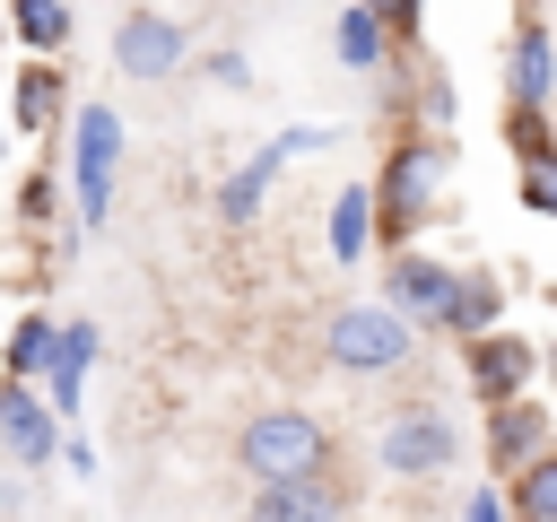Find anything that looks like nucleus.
<instances>
[{"mask_svg":"<svg viewBox=\"0 0 557 522\" xmlns=\"http://www.w3.org/2000/svg\"><path fill=\"white\" fill-rule=\"evenodd\" d=\"M505 322V278L496 270H479V261H453V296H444V339H479V331H496Z\"/></svg>","mask_w":557,"mask_h":522,"instance_id":"nucleus-15","label":"nucleus"},{"mask_svg":"<svg viewBox=\"0 0 557 522\" xmlns=\"http://www.w3.org/2000/svg\"><path fill=\"white\" fill-rule=\"evenodd\" d=\"M96 348H104V331H96L87 313H61V339H52V365H44V400H52L61 418H78L87 374H96Z\"/></svg>","mask_w":557,"mask_h":522,"instance_id":"nucleus-13","label":"nucleus"},{"mask_svg":"<svg viewBox=\"0 0 557 522\" xmlns=\"http://www.w3.org/2000/svg\"><path fill=\"white\" fill-rule=\"evenodd\" d=\"M70 0H9V44L26 52H70Z\"/></svg>","mask_w":557,"mask_h":522,"instance_id":"nucleus-20","label":"nucleus"},{"mask_svg":"<svg viewBox=\"0 0 557 522\" xmlns=\"http://www.w3.org/2000/svg\"><path fill=\"white\" fill-rule=\"evenodd\" d=\"M426 122H435V130L453 122V87H444V78H426Z\"/></svg>","mask_w":557,"mask_h":522,"instance_id":"nucleus-29","label":"nucleus"},{"mask_svg":"<svg viewBox=\"0 0 557 522\" xmlns=\"http://www.w3.org/2000/svg\"><path fill=\"white\" fill-rule=\"evenodd\" d=\"M278 148H287V157H313V148H331V130H313V122H296V130H278Z\"/></svg>","mask_w":557,"mask_h":522,"instance_id":"nucleus-28","label":"nucleus"},{"mask_svg":"<svg viewBox=\"0 0 557 522\" xmlns=\"http://www.w3.org/2000/svg\"><path fill=\"white\" fill-rule=\"evenodd\" d=\"M522 174V209H540V217H557V148H531V157H513Z\"/></svg>","mask_w":557,"mask_h":522,"instance_id":"nucleus-23","label":"nucleus"},{"mask_svg":"<svg viewBox=\"0 0 557 522\" xmlns=\"http://www.w3.org/2000/svg\"><path fill=\"white\" fill-rule=\"evenodd\" d=\"M209 78H218V87H252V61H244V52H209Z\"/></svg>","mask_w":557,"mask_h":522,"instance_id":"nucleus-27","label":"nucleus"},{"mask_svg":"<svg viewBox=\"0 0 557 522\" xmlns=\"http://www.w3.org/2000/svg\"><path fill=\"white\" fill-rule=\"evenodd\" d=\"M61 409L44 400V383H17V374H0V461H17V470H44V461H61Z\"/></svg>","mask_w":557,"mask_h":522,"instance_id":"nucleus-8","label":"nucleus"},{"mask_svg":"<svg viewBox=\"0 0 557 522\" xmlns=\"http://www.w3.org/2000/svg\"><path fill=\"white\" fill-rule=\"evenodd\" d=\"M505 496H513V522H557V444L540 461H522L505 478Z\"/></svg>","mask_w":557,"mask_h":522,"instance_id":"nucleus-21","label":"nucleus"},{"mask_svg":"<svg viewBox=\"0 0 557 522\" xmlns=\"http://www.w3.org/2000/svg\"><path fill=\"white\" fill-rule=\"evenodd\" d=\"M331 261L348 270V261H366L374 252V183H339V200H331Z\"/></svg>","mask_w":557,"mask_h":522,"instance_id":"nucleus-18","label":"nucleus"},{"mask_svg":"<svg viewBox=\"0 0 557 522\" xmlns=\"http://www.w3.org/2000/svg\"><path fill=\"white\" fill-rule=\"evenodd\" d=\"M0 44H9V9H0Z\"/></svg>","mask_w":557,"mask_h":522,"instance_id":"nucleus-31","label":"nucleus"},{"mask_svg":"<svg viewBox=\"0 0 557 522\" xmlns=\"http://www.w3.org/2000/svg\"><path fill=\"white\" fill-rule=\"evenodd\" d=\"M374 461H383V478H409V487L444 478V470L461 461V426H453V409H435V400H400V409L383 418V435H374Z\"/></svg>","mask_w":557,"mask_h":522,"instance_id":"nucleus-4","label":"nucleus"},{"mask_svg":"<svg viewBox=\"0 0 557 522\" xmlns=\"http://www.w3.org/2000/svg\"><path fill=\"white\" fill-rule=\"evenodd\" d=\"M557 444V409L540 391H513V400H487V470L513 478L522 461H540Z\"/></svg>","mask_w":557,"mask_h":522,"instance_id":"nucleus-10","label":"nucleus"},{"mask_svg":"<svg viewBox=\"0 0 557 522\" xmlns=\"http://www.w3.org/2000/svg\"><path fill=\"white\" fill-rule=\"evenodd\" d=\"M461 513H470V522H513V496H505V478L487 470V478H479V487L461 496Z\"/></svg>","mask_w":557,"mask_h":522,"instance_id":"nucleus-24","label":"nucleus"},{"mask_svg":"<svg viewBox=\"0 0 557 522\" xmlns=\"http://www.w3.org/2000/svg\"><path fill=\"white\" fill-rule=\"evenodd\" d=\"M9 130H26V139L70 130V78H61V52H26V70L9 78Z\"/></svg>","mask_w":557,"mask_h":522,"instance_id":"nucleus-11","label":"nucleus"},{"mask_svg":"<svg viewBox=\"0 0 557 522\" xmlns=\"http://www.w3.org/2000/svg\"><path fill=\"white\" fill-rule=\"evenodd\" d=\"M104 52H113V70H122V78L157 87V78H174V70L191 61V26H183V17H165V9H122Z\"/></svg>","mask_w":557,"mask_h":522,"instance_id":"nucleus-6","label":"nucleus"},{"mask_svg":"<svg viewBox=\"0 0 557 522\" xmlns=\"http://www.w3.org/2000/svg\"><path fill=\"white\" fill-rule=\"evenodd\" d=\"M383 296H392L418 331H435V322H444V296H453V261H444V252H409V244H392V261H383Z\"/></svg>","mask_w":557,"mask_h":522,"instance_id":"nucleus-12","label":"nucleus"},{"mask_svg":"<svg viewBox=\"0 0 557 522\" xmlns=\"http://www.w3.org/2000/svg\"><path fill=\"white\" fill-rule=\"evenodd\" d=\"M61 191H70V174L35 165V174L17 183V226H26V235H52V226H61Z\"/></svg>","mask_w":557,"mask_h":522,"instance_id":"nucleus-22","label":"nucleus"},{"mask_svg":"<svg viewBox=\"0 0 557 522\" xmlns=\"http://www.w3.org/2000/svg\"><path fill=\"white\" fill-rule=\"evenodd\" d=\"M235 461H244V478H296V470H322V461H339L331 452V426L313 418V409H252L244 426H235Z\"/></svg>","mask_w":557,"mask_h":522,"instance_id":"nucleus-3","label":"nucleus"},{"mask_svg":"<svg viewBox=\"0 0 557 522\" xmlns=\"http://www.w3.org/2000/svg\"><path fill=\"white\" fill-rule=\"evenodd\" d=\"M0 148H9V113H0Z\"/></svg>","mask_w":557,"mask_h":522,"instance_id":"nucleus-32","label":"nucleus"},{"mask_svg":"<svg viewBox=\"0 0 557 522\" xmlns=\"http://www.w3.org/2000/svg\"><path fill=\"white\" fill-rule=\"evenodd\" d=\"M278 165H287V148H278V139H261V148L218 183V217H226V226H252V217H261V200H270V183H278Z\"/></svg>","mask_w":557,"mask_h":522,"instance_id":"nucleus-17","label":"nucleus"},{"mask_svg":"<svg viewBox=\"0 0 557 522\" xmlns=\"http://www.w3.org/2000/svg\"><path fill=\"white\" fill-rule=\"evenodd\" d=\"M252 513L261 522H339V513H357V478H339V461L296 470V478H252Z\"/></svg>","mask_w":557,"mask_h":522,"instance_id":"nucleus-7","label":"nucleus"},{"mask_svg":"<svg viewBox=\"0 0 557 522\" xmlns=\"http://www.w3.org/2000/svg\"><path fill=\"white\" fill-rule=\"evenodd\" d=\"M70 209L87 226H104L113 209V174H122V113L113 104H70Z\"/></svg>","mask_w":557,"mask_h":522,"instance_id":"nucleus-5","label":"nucleus"},{"mask_svg":"<svg viewBox=\"0 0 557 522\" xmlns=\"http://www.w3.org/2000/svg\"><path fill=\"white\" fill-rule=\"evenodd\" d=\"M331 52H339V70H357V78H374L392 52H409L392 26H383V9H366V0H348L339 9V26H331Z\"/></svg>","mask_w":557,"mask_h":522,"instance_id":"nucleus-16","label":"nucleus"},{"mask_svg":"<svg viewBox=\"0 0 557 522\" xmlns=\"http://www.w3.org/2000/svg\"><path fill=\"white\" fill-rule=\"evenodd\" d=\"M0 513H26V487L17 478H0Z\"/></svg>","mask_w":557,"mask_h":522,"instance_id":"nucleus-30","label":"nucleus"},{"mask_svg":"<svg viewBox=\"0 0 557 522\" xmlns=\"http://www.w3.org/2000/svg\"><path fill=\"white\" fill-rule=\"evenodd\" d=\"M548 313H557V287H548Z\"/></svg>","mask_w":557,"mask_h":522,"instance_id":"nucleus-33","label":"nucleus"},{"mask_svg":"<svg viewBox=\"0 0 557 522\" xmlns=\"http://www.w3.org/2000/svg\"><path fill=\"white\" fill-rule=\"evenodd\" d=\"M61 470H70V478H96V444H87L78 426H61Z\"/></svg>","mask_w":557,"mask_h":522,"instance_id":"nucleus-26","label":"nucleus"},{"mask_svg":"<svg viewBox=\"0 0 557 522\" xmlns=\"http://www.w3.org/2000/svg\"><path fill=\"white\" fill-rule=\"evenodd\" d=\"M461 374H470V391H479V409L487 400H513V391H531L540 383V348L522 339V331H479V339H461Z\"/></svg>","mask_w":557,"mask_h":522,"instance_id":"nucleus-9","label":"nucleus"},{"mask_svg":"<svg viewBox=\"0 0 557 522\" xmlns=\"http://www.w3.org/2000/svg\"><path fill=\"white\" fill-rule=\"evenodd\" d=\"M548 96H557V35L522 17L505 44V104H548Z\"/></svg>","mask_w":557,"mask_h":522,"instance_id":"nucleus-14","label":"nucleus"},{"mask_svg":"<svg viewBox=\"0 0 557 522\" xmlns=\"http://www.w3.org/2000/svg\"><path fill=\"white\" fill-rule=\"evenodd\" d=\"M366 9H383V26L400 44H418V26H426V0H366Z\"/></svg>","mask_w":557,"mask_h":522,"instance_id":"nucleus-25","label":"nucleus"},{"mask_svg":"<svg viewBox=\"0 0 557 522\" xmlns=\"http://www.w3.org/2000/svg\"><path fill=\"white\" fill-rule=\"evenodd\" d=\"M322 357H331L339 374H400V365L418 357V322H409L392 296L339 304V313L322 322Z\"/></svg>","mask_w":557,"mask_h":522,"instance_id":"nucleus-2","label":"nucleus"},{"mask_svg":"<svg viewBox=\"0 0 557 522\" xmlns=\"http://www.w3.org/2000/svg\"><path fill=\"white\" fill-rule=\"evenodd\" d=\"M453 174V148L444 139H400L374 174V244H418V226L435 217V191Z\"/></svg>","mask_w":557,"mask_h":522,"instance_id":"nucleus-1","label":"nucleus"},{"mask_svg":"<svg viewBox=\"0 0 557 522\" xmlns=\"http://www.w3.org/2000/svg\"><path fill=\"white\" fill-rule=\"evenodd\" d=\"M52 339H61V313H17V322L0 331V374H17V383H44V365H52Z\"/></svg>","mask_w":557,"mask_h":522,"instance_id":"nucleus-19","label":"nucleus"}]
</instances>
